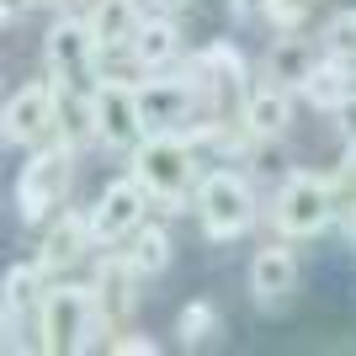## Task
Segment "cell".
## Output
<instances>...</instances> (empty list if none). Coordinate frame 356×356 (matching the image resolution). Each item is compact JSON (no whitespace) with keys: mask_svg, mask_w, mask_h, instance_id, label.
<instances>
[{"mask_svg":"<svg viewBox=\"0 0 356 356\" xmlns=\"http://www.w3.org/2000/svg\"><path fill=\"white\" fill-rule=\"evenodd\" d=\"M134 176L144 181V192L160 202L165 213H181L192 186H202V165H197V144L181 128H154L144 144L134 149Z\"/></svg>","mask_w":356,"mask_h":356,"instance_id":"obj_1","label":"cell"},{"mask_svg":"<svg viewBox=\"0 0 356 356\" xmlns=\"http://www.w3.org/2000/svg\"><path fill=\"white\" fill-rule=\"evenodd\" d=\"M96 319H106V314L96 309V293H90V287H54V293H43V303H38V335H43L38 346H43L48 356L86 351Z\"/></svg>","mask_w":356,"mask_h":356,"instance_id":"obj_2","label":"cell"},{"mask_svg":"<svg viewBox=\"0 0 356 356\" xmlns=\"http://www.w3.org/2000/svg\"><path fill=\"white\" fill-rule=\"evenodd\" d=\"M271 218H277V234H287V239L325 234L330 218H335V186H330V176L293 170V176L282 181L277 202H271Z\"/></svg>","mask_w":356,"mask_h":356,"instance_id":"obj_3","label":"cell"},{"mask_svg":"<svg viewBox=\"0 0 356 356\" xmlns=\"http://www.w3.org/2000/svg\"><path fill=\"white\" fill-rule=\"evenodd\" d=\"M197 218H202V234H208V239H239V234H250V223H255V192H250V181L234 176V170H208L202 186H197Z\"/></svg>","mask_w":356,"mask_h":356,"instance_id":"obj_4","label":"cell"},{"mask_svg":"<svg viewBox=\"0 0 356 356\" xmlns=\"http://www.w3.org/2000/svg\"><path fill=\"white\" fill-rule=\"evenodd\" d=\"M70 170H74V149L64 138L38 149L22 165V181H16V213H22V223H43L48 213L59 208L64 192H70Z\"/></svg>","mask_w":356,"mask_h":356,"instance_id":"obj_5","label":"cell"},{"mask_svg":"<svg viewBox=\"0 0 356 356\" xmlns=\"http://www.w3.org/2000/svg\"><path fill=\"white\" fill-rule=\"evenodd\" d=\"M144 213H149V192H144V181L128 170L122 181H112L96 197V208H90V245H102V250L122 245L128 234H138Z\"/></svg>","mask_w":356,"mask_h":356,"instance_id":"obj_6","label":"cell"},{"mask_svg":"<svg viewBox=\"0 0 356 356\" xmlns=\"http://www.w3.org/2000/svg\"><path fill=\"white\" fill-rule=\"evenodd\" d=\"M96 32L86 16H59L43 38V59L54 80H74V86H96Z\"/></svg>","mask_w":356,"mask_h":356,"instance_id":"obj_7","label":"cell"},{"mask_svg":"<svg viewBox=\"0 0 356 356\" xmlns=\"http://www.w3.org/2000/svg\"><path fill=\"white\" fill-rule=\"evenodd\" d=\"M192 74H197V86L208 90L213 118H229V106H245V102H250L245 59H239L234 43H208V48L192 59Z\"/></svg>","mask_w":356,"mask_h":356,"instance_id":"obj_8","label":"cell"},{"mask_svg":"<svg viewBox=\"0 0 356 356\" xmlns=\"http://www.w3.org/2000/svg\"><path fill=\"white\" fill-rule=\"evenodd\" d=\"M96 122H102L106 149H128V154H134L149 138V122H144V112H138V90L118 86V80H96Z\"/></svg>","mask_w":356,"mask_h":356,"instance_id":"obj_9","label":"cell"},{"mask_svg":"<svg viewBox=\"0 0 356 356\" xmlns=\"http://www.w3.org/2000/svg\"><path fill=\"white\" fill-rule=\"evenodd\" d=\"M138 266L128 261V250H112V255H102L96 261V282H90V293H96V309L118 325V319H128L134 314V303H138Z\"/></svg>","mask_w":356,"mask_h":356,"instance_id":"obj_10","label":"cell"},{"mask_svg":"<svg viewBox=\"0 0 356 356\" xmlns=\"http://www.w3.org/2000/svg\"><path fill=\"white\" fill-rule=\"evenodd\" d=\"M54 128L70 149L102 138L96 122V86H74V80H54Z\"/></svg>","mask_w":356,"mask_h":356,"instance_id":"obj_11","label":"cell"},{"mask_svg":"<svg viewBox=\"0 0 356 356\" xmlns=\"http://www.w3.org/2000/svg\"><path fill=\"white\" fill-rule=\"evenodd\" d=\"M0 122H6V138H11V144H38V138L54 128V86L32 80V86L11 90Z\"/></svg>","mask_w":356,"mask_h":356,"instance_id":"obj_12","label":"cell"},{"mask_svg":"<svg viewBox=\"0 0 356 356\" xmlns=\"http://www.w3.org/2000/svg\"><path fill=\"white\" fill-rule=\"evenodd\" d=\"M86 250H90V213H64V218L43 234L38 266L59 277V271H64V266H74V261H80Z\"/></svg>","mask_w":356,"mask_h":356,"instance_id":"obj_13","label":"cell"},{"mask_svg":"<svg viewBox=\"0 0 356 356\" xmlns=\"http://www.w3.org/2000/svg\"><path fill=\"white\" fill-rule=\"evenodd\" d=\"M43 277H48V271L38 266V261L6 271V351L22 346V319H27V309L43 303Z\"/></svg>","mask_w":356,"mask_h":356,"instance_id":"obj_14","label":"cell"},{"mask_svg":"<svg viewBox=\"0 0 356 356\" xmlns=\"http://www.w3.org/2000/svg\"><path fill=\"white\" fill-rule=\"evenodd\" d=\"M319 59H325V54H319L309 38H293V32H287V38H277L271 54H266V80L282 86V90H303V80L314 74Z\"/></svg>","mask_w":356,"mask_h":356,"instance_id":"obj_15","label":"cell"},{"mask_svg":"<svg viewBox=\"0 0 356 356\" xmlns=\"http://www.w3.org/2000/svg\"><path fill=\"white\" fill-rule=\"evenodd\" d=\"M293 282H298V255L287 250V245H266V250L250 261V293L261 298V303L287 298Z\"/></svg>","mask_w":356,"mask_h":356,"instance_id":"obj_16","label":"cell"},{"mask_svg":"<svg viewBox=\"0 0 356 356\" xmlns=\"http://www.w3.org/2000/svg\"><path fill=\"white\" fill-rule=\"evenodd\" d=\"M351 90H356V59H335V54H325V59L314 64V74L303 80V102L335 112Z\"/></svg>","mask_w":356,"mask_h":356,"instance_id":"obj_17","label":"cell"},{"mask_svg":"<svg viewBox=\"0 0 356 356\" xmlns=\"http://www.w3.org/2000/svg\"><path fill=\"white\" fill-rule=\"evenodd\" d=\"M239 118L250 122L255 138H277L287 122H293V96H287L282 86H271V80H266V86L250 90V102L239 106Z\"/></svg>","mask_w":356,"mask_h":356,"instance_id":"obj_18","label":"cell"},{"mask_svg":"<svg viewBox=\"0 0 356 356\" xmlns=\"http://www.w3.org/2000/svg\"><path fill=\"white\" fill-rule=\"evenodd\" d=\"M90 32H96V43H134V32L144 27V6L138 0H90L86 11Z\"/></svg>","mask_w":356,"mask_h":356,"instance_id":"obj_19","label":"cell"},{"mask_svg":"<svg viewBox=\"0 0 356 356\" xmlns=\"http://www.w3.org/2000/svg\"><path fill=\"white\" fill-rule=\"evenodd\" d=\"M181 48V32H176V16H144V27L134 32V54L149 64V74L160 70V64L176 59Z\"/></svg>","mask_w":356,"mask_h":356,"instance_id":"obj_20","label":"cell"},{"mask_svg":"<svg viewBox=\"0 0 356 356\" xmlns=\"http://www.w3.org/2000/svg\"><path fill=\"white\" fill-rule=\"evenodd\" d=\"M128 261L138 266V277H160V271L170 266V234H165L160 223H138Z\"/></svg>","mask_w":356,"mask_h":356,"instance_id":"obj_21","label":"cell"},{"mask_svg":"<svg viewBox=\"0 0 356 356\" xmlns=\"http://www.w3.org/2000/svg\"><path fill=\"white\" fill-rule=\"evenodd\" d=\"M176 335H181L186 351L202 346V341H213V335H218V309H213V303H186L181 319H176Z\"/></svg>","mask_w":356,"mask_h":356,"instance_id":"obj_22","label":"cell"},{"mask_svg":"<svg viewBox=\"0 0 356 356\" xmlns=\"http://www.w3.org/2000/svg\"><path fill=\"white\" fill-rule=\"evenodd\" d=\"M325 54H335V59H356V11H335V16H330Z\"/></svg>","mask_w":356,"mask_h":356,"instance_id":"obj_23","label":"cell"},{"mask_svg":"<svg viewBox=\"0 0 356 356\" xmlns=\"http://www.w3.org/2000/svg\"><path fill=\"white\" fill-rule=\"evenodd\" d=\"M314 6H319V0H271V22H277V27H287V32H293L298 22H303V16L314 11Z\"/></svg>","mask_w":356,"mask_h":356,"instance_id":"obj_24","label":"cell"},{"mask_svg":"<svg viewBox=\"0 0 356 356\" xmlns=\"http://www.w3.org/2000/svg\"><path fill=\"white\" fill-rule=\"evenodd\" d=\"M335 128H341L346 149H356V90H351V96H346L341 106H335Z\"/></svg>","mask_w":356,"mask_h":356,"instance_id":"obj_25","label":"cell"},{"mask_svg":"<svg viewBox=\"0 0 356 356\" xmlns=\"http://www.w3.org/2000/svg\"><path fill=\"white\" fill-rule=\"evenodd\" d=\"M234 22H271V0H229Z\"/></svg>","mask_w":356,"mask_h":356,"instance_id":"obj_26","label":"cell"},{"mask_svg":"<svg viewBox=\"0 0 356 356\" xmlns=\"http://www.w3.org/2000/svg\"><path fill=\"white\" fill-rule=\"evenodd\" d=\"M112 351H118V356H154L160 346L149 341V335H128V341H112Z\"/></svg>","mask_w":356,"mask_h":356,"instance_id":"obj_27","label":"cell"},{"mask_svg":"<svg viewBox=\"0 0 356 356\" xmlns=\"http://www.w3.org/2000/svg\"><path fill=\"white\" fill-rule=\"evenodd\" d=\"M335 213H341L346 234H351V245H356V192H341V197H335Z\"/></svg>","mask_w":356,"mask_h":356,"instance_id":"obj_28","label":"cell"},{"mask_svg":"<svg viewBox=\"0 0 356 356\" xmlns=\"http://www.w3.org/2000/svg\"><path fill=\"white\" fill-rule=\"evenodd\" d=\"M192 0H149V16H181Z\"/></svg>","mask_w":356,"mask_h":356,"instance_id":"obj_29","label":"cell"},{"mask_svg":"<svg viewBox=\"0 0 356 356\" xmlns=\"http://www.w3.org/2000/svg\"><path fill=\"white\" fill-rule=\"evenodd\" d=\"M27 6H32V0H0V16H6V22H16Z\"/></svg>","mask_w":356,"mask_h":356,"instance_id":"obj_30","label":"cell"},{"mask_svg":"<svg viewBox=\"0 0 356 356\" xmlns=\"http://www.w3.org/2000/svg\"><path fill=\"white\" fill-rule=\"evenodd\" d=\"M54 6H59V16H74L80 6H86V0H54Z\"/></svg>","mask_w":356,"mask_h":356,"instance_id":"obj_31","label":"cell"}]
</instances>
